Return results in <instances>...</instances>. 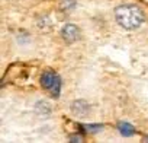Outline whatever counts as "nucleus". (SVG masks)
Wrapping results in <instances>:
<instances>
[{"instance_id":"nucleus-1","label":"nucleus","mask_w":148,"mask_h":143,"mask_svg":"<svg viewBox=\"0 0 148 143\" xmlns=\"http://www.w3.org/2000/svg\"><path fill=\"white\" fill-rule=\"evenodd\" d=\"M116 22L125 29H136L144 22V13L138 6L122 5L115 10Z\"/></svg>"},{"instance_id":"nucleus-2","label":"nucleus","mask_w":148,"mask_h":143,"mask_svg":"<svg viewBox=\"0 0 148 143\" xmlns=\"http://www.w3.org/2000/svg\"><path fill=\"white\" fill-rule=\"evenodd\" d=\"M61 35L62 38L67 41V42H74V41H77L80 38V29L76 26V25H73V24H68L62 28L61 31Z\"/></svg>"},{"instance_id":"nucleus-3","label":"nucleus","mask_w":148,"mask_h":143,"mask_svg":"<svg viewBox=\"0 0 148 143\" xmlns=\"http://www.w3.org/2000/svg\"><path fill=\"white\" fill-rule=\"evenodd\" d=\"M55 79H57V75L54 73L52 70H45L44 73H42V76H41V85H42V88L51 89L52 85H54V82H55Z\"/></svg>"},{"instance_id":"nucleus-4","label":"nucleus","mask_w":148,"mask_h":143,"mask_svg":"<svg viewBox=\"0 0 148 143\" xmlns=\"http://www.w3.org/2000/svg\"><path fill=\"white\" fill-rule=\"evenodd\" d=\"M71 108H73V112L76 115H84V114L89 112V105L84 101H76Z\"/></svg>"},{"instance_id":"nucleus-5","label":"nucleus","mask_w":148,"mask_h":143,"mask_svg":"<svg viewBox=\"0 0 148 143\" xmlns=\"http://www.w3.org/2000/svg\"><path fill=\"white\" fill-rule=\"evenodd\" d=\"M119 131H121V134L125 136V137L132 136V134L135 133L134 127H132L131 124H128V123H121V124H119Z\"/></svg>"},{"instance_id":"nucleus-6","label":"nucleus","mask_w":148,"mask_h":143,"mask_svg":"<svg viewBox=\"0 0 148 143\" xmlns=\"http://www.w3.org/2000/svg\"><path fill=\"white\" fill-rule=\"evenodd\" d=\"M60 88H61V79L57 76V79H55V82H54V85H52V88L49 89L51 91V94H52V96H58L60 95Z\"/></svg>"},{"instance_id":"nucleus-7","label":"nucleus","mask_w":148,"mask_h":143,"mask_svg":"<svg viewBox=\"0 0 148 143\" xmlns=\"http://www.w3.org/2000/svg\"><path fill=\"white\" fill-rule=\"evenodd\" d=\"M71 142H82V137L80 136H73L71 137Z\"/></svg>"}]
</instances>
